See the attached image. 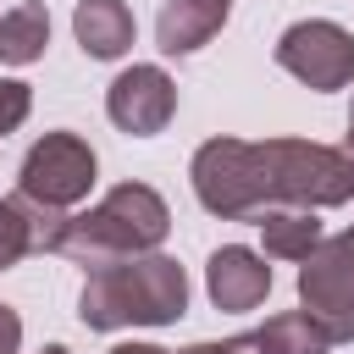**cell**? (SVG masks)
Returning <instances> with one entry per match:
<instances>
[{
  "label": "cell",
  "instance_id": "6da1fadb",
  "mask_svg": "<svg viewBox=\"0 0 354 354\" xmlns=\"http://www.w3.org/2000/svg\"><path fill=\"white\" fill-rule=\"evenodd\" d=\"M194 199L221 216H266V210H332L354 199V160L332 144L310 138H210L194 149Z\"/></svg>",
  "mask_w": 354,
  "mask_h": 354
},
{
  "label": "cell",
  "instance_id": "7a4b0ae2",
  "mask_svg": "<svg viewBox=\"0 0 354 354\" xmlns=\"http://www.w3.org/2000/svg\"><path fill=\"white\" fill-rule=\"evenodd\" d=\"M188 310V277L171 254H133L105 260L88 271L77 293V321L88 332H122V326H166Z\"/></svg>",
  "mask_w": 354,
  "mask_h": 354
},
{
  "label": "cell",
  "instance_id": "3957f363",
  "mask_svg": "<svg viewBox=\"0 0 354 354\" xmlns=\"http://www.w3.org/2000/svg\"><path fill=\"white\" fill-rule=\"evenodd\" d=\"M171 232V210L149 183H122L111 188L94 210L66 221V243L61 254L83 260L88 271L105 260H133V254H155L160 238Z\"/></svg>",
  "mask_w": 354,
  "mask_h": 354
},
{
  "label": "cell",
  "instance_id": "277c9868",
  "mask_svg": "<svg viewBox=\"0 0 354 354\" xmlns=\"http://www.w3.org/2000/svg\"><path fill=\"white\" fill-rule=\"evenodd\" d=\"M94 149L77 133H44L28 155H22V177H17V199L44 205V210H72L77 199H88L94 188Z\"/></svg>",
  "mask_w": 354,
  "mask_h": 354
},
{
  "label": "cell",
  "instance_id": "5b68a950",
  "mask_svg": "<svg viewBox=\"0 0 354 354\" xmlns=\"http://www.w3.org/2000/svg\"><path fill=\"white\" fill-rule=\"evenodd\" d=\"M299 304L332 343H354V238L348 232L321 238L315 254L299 266Z\"/></svg>",
  "mask_w": 354,
  "mask_h": 354
},
{
  "label": "cell",
  "instance_id": "8992f818",
  "mask_svg": "<svg viewBox=\"0 0 354 354\" xmlns=\"http://www.w3.org/2000/svg\"><path fill=\"white\" fill-rule=\"evenodd\" d=\"M277 66L293 72L304 88L326 94V88H348L354 83V33L326 22V17H304L293 28H282L277 39Z\"/></svg>",
  "mask_w": 354,
  "mask_h": 354
},
{
  "label": "cell",
  "instance_id": "52a82bcc",
  "mask_svg": "<svg viewBox=\"0 0 354 354\" xmlns=\"http://www.w3.org/2000/svg\"><path fill=\"white\" fill-rule=\"evenodd\" d=\"M105 111L122 133L133 138H155L166 133V122L177 116V83L160 66H127L111 88H105Z\"/></svg>",
  "mask_w": 354,
  "mask_h": 354
},
{
  "label": "cell",
  "instance_id": "ba28073f",
  "mask_svg": "<svg viewBox=\"0 0 354 354\" xmlns=\"http://www.w3.org/2000/svg\"><path fill=\"white\" fill-rule=\"evenodd\" d=\"M205 288H210L216 310H254L271 293V266H266V254H254L243 243H221L205 266Z\"/></svg>",
  "mask_w": 354,
  "mask_h": 354
},
{
  "label": "cell",
  "instance_id": "9c48e42d",
  "mask_svg": "<svg viewBox=\"0 0 354 354\" xmlns=\"http://www.w3.org/2000/svg\"><path fill=\"white\" fill-rule=\"evenodd\" d=\"M326 348H332V337L304 310H282L266 326L227 337V354H326Z\"/></svg>",
  "mask_w": 354,
  "mask_h": 354
},
{
  "label": "cell",
  "instance_id": "30bf717a",
  "mask_svg": "<svg viewBox=\"0 0 354 354\" xmlns=\"http://www.w3.org/2000/svg\"><path fill=\"white\" fill-rule=\"evenodd\" d=\"M227 28V11L221 6H199V0H166L160 17H155V44L166 55H194L199 44H210L216 33Z\"/></svg>",
  "mask_w": 354,
  "mask_h": 354
},
{
  "label": "cell",
  "instance_id": "8fae6325",
  "mask_svg": "<svg viewBox=\"0 0 354 354\" xmlns=\"http://www.w3.org/2000/svg\"><path fill=\"white\" fill-rule=\"evenodd\" d=\"M72 33L83 44V55L94 61H116L133 44V11L122 0H77L72 11Z\"/></svg>",
  "mask_w": 354,
  "mask_h": 354
},
{
  "label": "cell",
  "instance_id": "7c38bea8",
  "mask_svg": "<svg viewBox=\"0 0 354 354\" xmlns=\"http://www.w3.org/2000/svg\"><path fill=\"white\" fill-rule=\"evenodd\" d=\"M260 243L271 260H310L315 243H321V221L315 210H266L260 216Z\"/></svg>",
  "mask_w": 354,
  "mask_h": 354
},
{
  "label": "cell",
  "instance_id": "4fadbf2b",
  "mask_svg": "<svg viewBox=\"0 0 354 354\" xmlns=\"http://www.w3.org/2000/svg\"><path fill=\"white\" fill-rule=\"evenodd\" d=\"M44 44H50V11H44L39 0H22V6H11V11L0 17V61H6V66L39 61Z\"/></svg>",
  "mask_w": 354,
  "mask_h": 354
},
{
  "label": "cell",
  "instance_id": "5bb4252c",
  "mask_svg": "<svg viewBox=\"0 0 354 354\" xmlns=\"http://www.w3.org/2000/svg\"><path fill=\"white\" fill-rule=\"evenodd\" d=\"M22 254H33V227H28L22 199L11 194V199H0V271L17 266Z\"/></svg>",
  "mask_w": 354,
  "mask_h": 354
},
{
  "label": "cell",
  "instance_id": "9a60e30c",
  "mask_svg": "<svg viewBox=\"0 0 354 354\" xmlns=\"http://www.w3.org/2000/svg\"><path fill=\"white\" fill-rule=\"evenodd\" d=\"M28 111H33V88L17 83V77H0V138L17 133L28 122Z\"/></svg>",
  "mask_w": 354,
  "mask_h": 354
},
{
  "label": "cell",
  "instance_id": "2e32d148",
  "mask_svg": "<svg viewBox=\"0 0 354 354\" xmlns=\"http://www.w3.org/2000/svg\"><path fill=\"white\" fill-rule=\"evenodd\" d=\"M17 348H22V315L0 304V354H17Z\"/></svg>",
  "mask_w": 354,
  "mask_h": 354
},
{
  "label": "cell",
  "instance_id": "e0dca14e",
  "mask_svg": "<svg viewBox=\"0 0 354 354\" xmlns=\"http://www.w3.org/2000/svg\"><path fill=\"white\" fill-rule=\"evenodd\" d=\"M111 354H166V348H155V343H116Z\"/></svg>",
  "mask_w": 354,
  "mask_h": 354
},
{
  "label": "cell",
  "instance_id": "ac0fdd59",
  "mask_svg": "<svg viewBox=\"0 0 354 354\" xmlns=\"http://www.w3.org/2000/svg\"><path fill=\"white\" fill-rule=\"evenodd\" d=\"M177 354H227V343H194V348H177Z\"/></svg>",
  "mask_w": 354,
  "mask_h": 354
},
{
  "label": "cell",
  "instance_id": "d6986e66",
  "mask_svg": "<svg viewBox=\"0 0 354 354\" xmlns=\"http://www.w3.org/2000/svg\"><path fill=\"white\" fill-rule=\"evenodd\" d=\"M343 155L354 160V111H348V144H343Z\"/></svg>",
  "mask_w": 354,
  "mask_h": 354
},
{
  "label": "cell",
  "instance_id": "ffe728a7",
  "mask_svg": "<svg viewBox=\"0 0 354 354\" xmlns=\"http://www.w3.org/2000/svg\"><path fill=\"white\" fill-rule=\"evenodd\" d=\"M39 354H72V348H66V343H44Z\"/></svg>",
  "mask_w": 354,
  "mask_h": 354
},
{
  "label": "cell",
  "instance_id": "44dd1931",
  "mask_svg": "<svg viewBox=\"0 0 354 354\" xmlns=\"http://www.w3.org/2000/svg\"><path fill=\"white\" fill-rule=\"evenodd\" d=\"M199 6H221V11H232V0H199Z\"/></svg>",
  "mask_w": 354,
  "mask_h": 354
}]
</instances>
